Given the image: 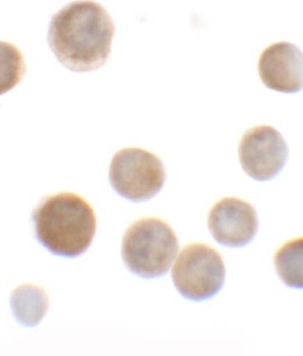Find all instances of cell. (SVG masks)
Here are the masks:
<instances>
[{
	"label": "cell",
	"instance_id": "cell-4",
	"mask_svg": "<svg viewBox=\"0 0 303 356\" xmlns=\"http://www.w3.org/2000/svg\"><path fill=\"white\" fill-rule=\"evenodd\" d=\"M109 180L113 189L122 198L145 202L163 189L165 168L156 154L140 148H125L113 157Z\"/></svg>",
	"mask_w": 303,
	"mask_h": 356
},
{
	"label": "cell",
	"instance_id": "cell-8",
	"mask_svg": "<svg viewBox=\"0 0 303 356\" xmlns=\"http://www.w3.org/2000/svg\"><path fill=\"white\" fill-rule=\"evenodd\" d=\"M258 72L267 88L286 95L298 93L303 89V53L288 42L270 45L261 54Z\"/></svg>",
	"mask_w": 303,
	"mask_h": 356
},
{
	"label": "cell",
	"instance_id": "cell-10",
	"mask_svg": "<svg viewBox=\"0 0 303 356\" xmlns=\"http://www.w3.org/2000/svg\"><path fill=\"white\" fill-rule=\"evenodd\" d=\"M24 56L15 45L0 42V95L14 88L24 76Z\"/></svg>",
	"mask_w": 303,
	"mask_h": 356
},
{
	"label": "cell",
	"instance_id": "cell-1",
	"mask_svg": "<svg viewBox=\"0 0 303 356\" xmlns=\"http://www.w3.org/2000/svg\"><path fill=\"white\" fill-rule=\"evenodd\" d=\"M115 33L114 22L102 6L80 0L51 18L48 42L57 60L67 70L91 72L108 60Z\"/></svg>",
	"mask_w": 303,
	"mask_h": 356
},
{
	"label": "cell",
	"instance_id": "cell-5",
	"mask_svg": "<svg viewBox=\"0 0 303 356\" xmlns=\"http://www.w3.org/2000/svg\"><path fill=\"white\" fill-rule=\"evenodd\" d=\"M225 275L221 255L204 244L183 248L172 270L177 290L193 302H203L217 296L224 286Z\"/></svg>",
	"mask_w": 303,
	"mask_h": 356
},
{
	"label": "cell",
	"instance_id": "cell-3",
	"mask_svg": "<svg viewBox=\"0 0 303 356\" xmlns=\"http://www.w3.org/2000/svg\"><path fill=\"white\" fill-rule=\"evenodd\" d=\"M179 251V241L170 226L158 218L141 219L125 232L122 257L131 273L142 278L167 273Z\"/></svg>",
	"mask_w": 303,
	"mask_h": 356
},
{
	"label": "cell",
	"instance_id": "cell-2",
	"mask_svg": "<svg viewBox=\"0 0 303 356\" xmlns=\"http://www.w3.org/2000/svg\"><path fill=\"white\" fill-rule=\"evenodd\" d=\"M35 236L51 254L75 258L90 248L97 220L88 202L76 194L48 197L33 213Z\"/></svg>",
	"mask_w": 303,
	"mask_h": 356
},
{
	"label": "cell",
	"instance_id": "cell-6",
	"mask_svg": "<svg viewBox=\"0 0 303 356\" xmlns=\"http://www.w3.org/2000/svg\"><path fill=\"white\" fill-rule=\"evenodd\" d=\"M241 167L253 179L272 180L288 163V145L272 126H257L247 131L238 147Z\"/></svg>",
	"mask_w": 303,
	"mask_h": 356
},
{
	"label": "cell",
	"instance_id": "cell-7",
	"mask_svg": "<svg viewBox=\"0 0 303 356\" xmlns=\"http://www.w3.org/2000/svg\"><path fill=\"white\" fill-rule=\"evenodd\" d=\"M208 225L218 244L238 248L252 242L259 228V220L250 203L237 198H224L213 207Z\"/></svg>",
	"mask_w": 303,
	"mask_h": 356
},
{
	"label": "cell",
	"instance_id": "cell-9",
	"mask_svg": "<svg viewBox=\"0 0 303 356\" xmlns=\"http://www.w3.org/2000/svg\"><path fill=\"white\" fill-rule=\"evenodd\" d=\"M276 271L286 286L303 290V238L292 239L276 252Z\"/></svg>",
	"mask_w": 303,
	"mask_h": 356
}]
</instances>
